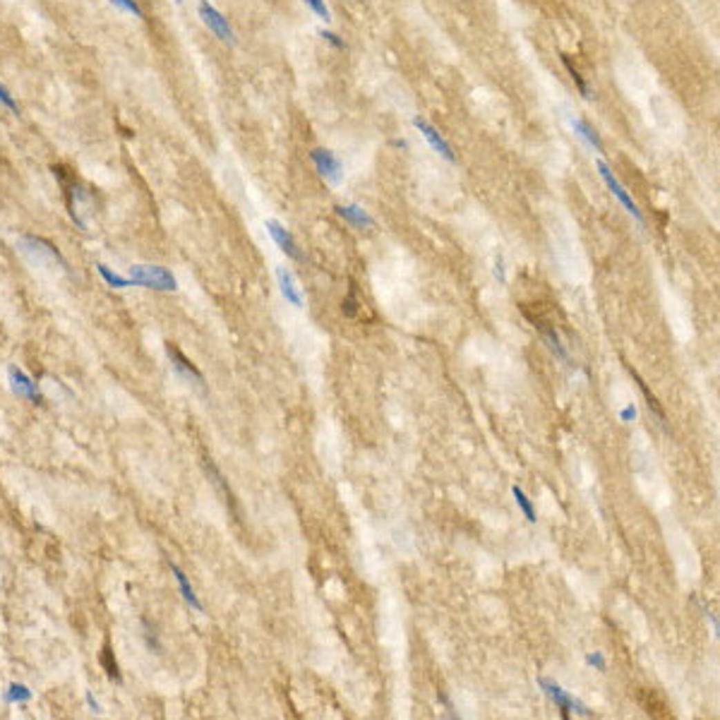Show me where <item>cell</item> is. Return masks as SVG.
Masks as SVG:
<instances>
[{
	"instance_id": "6da1fadb",
	"label": "cell",
	"mask_w": 720,
	"mask_h": 720,
	"mask_svg": "<svg viewBox=\"0 0 720 720\" xmlns=\"http://www.w3.org/2000/svg\"><path fill=\"white\" fill-rule=\"evenodd\" d=\"M17 245H19V250H22L24 257H27L29 262H34V264H39V266H46V264L55 266L58 264L60 269H70L68 262H65V257L60 255V250L55 248L53 243H48L46 238L24 233V235H19Z\"/></svg>"
},
{
	"instance_id": "7a4b0ae2",
	"label": "cell",
	"mask_w": 720,
	"mask_h": 720,
	"mask_svg": "<svg viewBox=\"0 0 720 720\" xmlns=\"http://www.w3.org/2000/svg\"><path fill=\"white\" fill-rule=\"evenodd\" d=\"M128 279L133 286H142V289H152V291H164V293H171V291L178 289V281H175V276L171 274L166 266L135 264V266H130Z\"/></svg>"
},
{
	"instance_id": "3957f363",
	"label": "cell",
	"mask_w": 720,
	"mask_h": 720,
	"mask_svg": "<svg viewBox=\"0 0 720 720\" xmlns=\"http://www.w3.org/2000/svg\"><path fill=\"white\" fill-rule=\"evenodd\" d=\"M596 168H598V173H601L603 183H605V185H607V190H610V193H612V197H615L617 202L622 204L624 209H627V214L632 216V219L636 221V224H641V226H643V216H641V211H639L636 202H634V200H632V195L627 193V188H624V185L619 183V180L615 178V173H612V171H610V166H607L605 161H598V164H596Z\"/></svg>"
},
{
	"instance_id": "277c9868",
	"label": "cell",
	"mask_w": 720,
	"mask_h": 720,
	"mask_svg": "<svg viewBox=\"0 0 720 720\" xmlns=\"http://www.w3.org/2000/svg\"><path fill=\"white\" fill-rule=\"evenodd\" d=\"M197 12H200V19L204 22V27L209 29V32L214 34L216 39H221L226 46H233V43H235V32L231 29L228 19H226L224 14H221L219 10H216L214 5L209 3V0H202V3H200Z\"/></svg>"
},
{
	"instance_id": "5b68a950",
	"label": "cell",
	"mask_w": 720,
	"mask_h": 720,
	"mask_svg": "<svg viewBox=\"0 0 720 720\" xmlns=\"http://www.w3.org/2000/svg\"><path fill=\"white\" fill-rule=\"evenodd\" d=\"M538 687H541L543 692H545V697L552 699V703H555V706L560 708L562 716H565V718H567L572 711L578 713V716H583V718H593V713L588 711V708L583 706V703H578L574 697H569V694L560 687V684H555V682H550V679H543V677H541V679H538Z\"/></svg>"
},
{
	"instance_id": "8992f818",
	"label": "cell",
	"mask_w": 720,
	"mask_h": 720,
	"mask_svg": "<svg viewBox=\"0 0 720 720\" xmlns=\"http://www.w3.org/2000/svg\"><path fill=\"white\" fill-rule=\"evenodd\" d=\"M310 159L315 171L320 173V178H324L327 183H334V185L341 183V178H344V164H341V159L331 152V149L315 147L310 152Z\"/></svg>"
},
{
	"instance_id": "52a82bcc",
	"label": "cell",
	"mask_w": 720,
	"mask_h": 720,
	"mask_svg": "<svg viewBox=\"0 0 720 720\" xmlns=\"http://www.w3.org/2000/svg\"><path fill=\"white\" fill-rule=\"evenodd\" d=\"M166 356H168L171 365H173V372L180 377V380H185L188 385H195V387H200V389H204V375L195 367V362H190L188 358H185V353L178 349V346L166 344Z\"/></svg>"
},
{
	"instance_id": "ba28073f",
	"label": "cell",
	"mask_w": 720,
	"mask_h": 720,
	"mask_svg": "<svg viewBox=\"0 0 720 720\" xmlns=\"http://www.w3.org/2000/svg\"><path fill=\"white\" fill-rule=\"evenodd\" d=\"M8 380H10V389H12V394H17L19 399H29L37 406L43 404V396H41V391H39V385L27 375V372L19 370L17 365L8 367Z\"/></svg>"
},
{
	"instance_id": "9c48e42d",
	"label": "cell",
	"mask_w": 720,
	"mask_h": 720,
	"mask_svg": "<svg viewBox=\"0 0 720 720\" xmlns=\"http://www.w3.org/2000/svg\"><path fill=\"white\" fill-rule=\"evenodd\" d=\"M413 125H416L418 133H420L422 137H425V142L430 144V147L435 149V152L440 154L442 159H447L449 164H456V152H454V147H451V144L447 142L445 137H442V133L435 128V125L427 123V120H422V118H413Z\"/></svg>"
},
{
	"instance_id": "30bf717a",
	"label": "cell",
	"mask_w": 720,
	"mask_h": 720,
	"mask_svg": "<svg viewBox=\"0 0 720 720\" xmlns=\"http://www.w3.org/2000/svg\"><path fill=\"white\" fill-rule=\"evenodd\" d=\"M264 226H266V231H269L271 238H274V243L281 248V253L289 255V257L295 260V262H303L305 260L303 253H300V248H298V243H295V238L289 233V231H286L284 224H279L276 219H266Z\"/></svg>"
},
{
	"instance_id": "8fae6325",
	"label": "cell",
	"mask_w": 720,
	"mask_h": 720,
	"mask_svg": "<svg viewBox=\"0 0 720 720\" xmlns=\"http://www.w3.org/2000/svg\"><path fill=\"white\" fill-rule=\"evenodd\" d=\"M276 279H279V286H281V295H284L286 300H289L293 308H303L305 300H303V291L298 289V284H295L293 274H291L286 266H276Z\"/></svg>"
},
{
	"instance_id": "7c38bea8",
	"label": "cell",
	"mask_w": 720,
	"mask_h": 720,
	"mask_svg": "<svg viewBox=\"0 0 720 720\" xmlns=\"http://www.w3.org/2000/svg\"><path fill=\"white\" fill-rule=\"evenodd\" d=\"M336 214H339L346 224L353 226V228H358V231H365V228H372V226H375L372 216L367 214L360 204H341V206H336Z\"/></svg>"
},
{
	"instance_id": "4fadbf2b",
	"label": "cell",
	"mask_w": 720,
	"mask_h": 720,
	"mask_svg": "<svg viewBox=\"0 0 720 720\" xmlns=\"http://www.w3.org/2000/svg\"><path fill=\"white\" fill-rule=\"evenodd\" d=\"M572 128H574V133H576L578 137L583 139V142L591 144V147L596 149L598 154H605V147H603L601 135L596 133V128H593V125L588 123V120H583V118H572Z\"/></svg>"
},
{
	"instance_id": "5bb4252c",
	"label": "cell",
	"mask_w": 720,
	"mask_h": 720,
	"mask_svg": "<svg viewBox=\"0 0 720 720\" xmlns=\"http://www.w3.org/2000/svg\"><path fill=\"white\" fill-rule=\"evenodd\" d=\"M171 572H173L175 581H178V588H180V596H183V601L188 603L190 607H195V610H197V612H202V610H204V607H202V603H200V598L195 596V588L190 586V581H188V576H185V572H183V569H180L178 565H173V562H171Z\"/></svg>"
},
{
	"instance_id": "9a60e30c",
	"label": "cell",
	"mask_w": 720,
	"mask_h": 720,
	"mask_svg": "<svg viewBox=\"0 0 720 720\" xmlns=\"http://www.w3.org/2000/svg\"><path fill=\"white\" fill-rule=\"evenodd\" d=\"M32 689L27 687V684H19V682H12L8 687V692H5V701L8 703H27L32 701Z\"/></svg>"
},
{
	"instance_id": "2e32d148",
	"label": "cell",
	"mask_w": 720,
	"mask_h": 720,
	"mask_svg": "<svg viewBox=\"0 0 720 720\" xmlns=\"http://www.w3.org/2000/svg\"><path fill=\"white\" fill-rule=\"evenodd\" d=\"M512 492H514L516 507L523 512V516H526V521H528V523H536V521H538L536 509H533V505H531V500H528V497H526V492H523L521 487H514V490H512Z\"/></svg>"
},
{
	"instance_id": "e0dca14e",
	"label": "cell",
	"mask_w": 720,
	"mask_h": 720,
	"mask_svg": "<svg viewBox=\"0 0 720 720\" xmlns=\"http://www.w3.org/2000/svg\"><path fill=\"white\" fill-rule=\"evenodd\" d=\"M97 269H99V274H101V279L106 281V284L110 286V289H130V286H133V284H130V279H123V276L113 274V271H110L106 264H101V262H99V264H97Z\"/></svg>"
},
{
	"instance_id": "ac0fdd59",
	"label": "cell",
	"mask_w": 720,
	"mask_h": 720,
	"mask_svg": "<svg viewBox=\"0 0 720 720\" xmlns=\"http://www.w3.org/2000/svg\"><path fill=\"white\" fill-rule=\"evenodd\" d=\"M101 665H104L106 674H108L110 679H115V682H120V679H123V677H120L118 663H115V658H113V653H110V646H108V643H106V646H104V653H101Z\"/></svg>"
},
{
	"instance_id": "d6986e66",
	"label": "cell",
	"mask_w": 720,
	"mask_h": 720,
	"mask_svg": "<svg viewBox=\"0 0 720 720\" xmlns=\"http://www.w3.org/2000/svg\"><path fill=\"white\" fill-rule=\"evenodd\" d=\"M545 344L550 346V351H552V353H555L560 360H565V362L569 360L567 349H565V346H562V341H560V336H557V331H555V329H547V331H545Z\"/></svg>"
},
{
	"instance_id": "ffe728a7",
	"label": "cell",
	"mask_w": 720,
	"mask_h": 720,
	"mask_svg": "<svg viewBox=\"0 0 720 720\" xmlns=\"http://www.w3.org/2000/svg\"><path fill=\"white\" fill-rule=\"evenodd\" d=\"M108 3L113 5V8L123 10V12H130V14H135V17L144 19V12H142V8H139L137 0H108Z\"/></svg>"
},
{
	"instance_id": "44dd1931",
	"label": "cell",
	"mask_w": 720,
	"mask_h": 720,
	"mask_svg": "<svg viewBox=\"0 0 720 720\" xmlns=\"http://www.w3.org/2000/svg\"><path fill=\"white\" fill-rule=\"evenodd\" d=\"M305 5L312 10V12L317 14L320 19H324V22H331V12L329 8H327V0H303Z\"/></svg>"
},
{
	"instance_id": "7402d4cb",
	"label": "cell",
	"mask_w": 720,
	"mask_h": 720,
	"mask_svg": "<svg viewBox=\"0 0 720 720\" xmlns=\"http://www.w3.org/2000/svg\"><path fill=\"white\" fill-rule=\"evenodd\" d=\"M0 104H3L8 110H12V113H19V106H17V101H14V97L8 92V89L3 87V84H0Z\"/></svg>"
},
{
	"instance_id": "603a6c76",
	"label": "cell",
	"mask_w": 720,
	"mask_h": 720,
	"mask_svg": "<svg viewBox=\"0 0 720 720\" xmlns=\"http://www.w3.org/2000/svg\"><path fill=\"white\" fill-rule=\"evenodd\" d=\"M320 37L324 39L327 43H331L334 48H339V51H344V48H346V41H341V37H336L334 32H327V29H324V32H320Z\"/></svg>"
},
{
	"instance_id": "cb8c5ba5",
	"label": "cell",
	"mask_w": 720,
	"mask_h": 720,
	"mask_svg": "<svg viewBox=\"0 0 720 720\" xmlns=\"http://www.w3.org/2000/svg\"><path fill=\"white\" fill-rule=\"evenodd\" d=\"M495 279L500 281V284H507V274H505V260H502V255H500V253L495 255Z\"/></svg>"
},
{
	"instance_id": "d4e9b609",
	"label": "cell",
	"mask_w": 720,
	"mask_h": 720,
	"mask_svg": "<svg viewBox=\"0 0 720 720\" xmlns=\"http://www.w3.org/2000/svg\"><path fill=\"white\" fill-rule=\"evenodd\" d=\"M586 663H588V665H593V668H598L601 672H605V670H607V663H605V658H603V653H591V656L586 658Z\"/></svg>"
},
{
	"instance_id": "484cf974",
	"label": "cell",
	"mask_w": 720,
	"mask_h": 720,
	"mask_svg": "<svg viewBox=\"0 0 720 720\" xmlns=\"http://www.w3.org/2000/svg\"><path fill=\"white\" fill-rule=\"evenodd\" d=\"M619 418H622V422H632L634 418H636V409H634V404H629L627 409L619 413Z\"/></svg>"
},
{
	"instance_id": "4316f807",
	"label": "cell",
	"mask_w": 720,
	"mask_h": 720,
	"mask_svg": "<svg viewBox=\"0 0 720 720\" xmlns=\"http://www.w3.org/2000/svg\"><path fill=\"white\" fill-rule=\"evenodd\" d=\"M87 703H89V708H92L94 713H99V711H101V706H99V701L92 697V692H87Z\"/></svg>"
}]
</instances>
